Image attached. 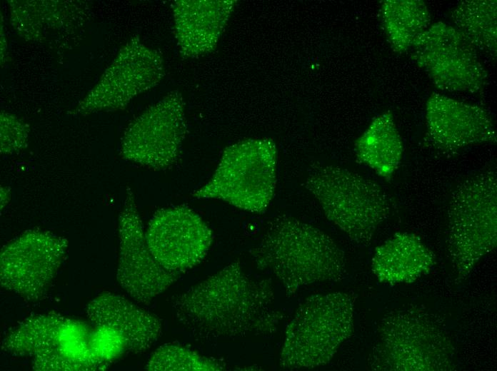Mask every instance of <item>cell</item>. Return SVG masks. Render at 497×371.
<instances>
[{
  "mask_svg": "<svg viewBox=\"0 0 497 371\" xmlns=\"http://www.w3.org/2000/svg\"><path fill=\"white\" fill-rule=\"evenodd\" d=\"M436 264L433 251L415 233L399 232L376 247L371 270L378 281L411 283L427 275Z\"/></svg>",
  "mask_w": 497,
  "mask_h": 371,
  "instance_id": "17",
  "label": "cell"
},
{
  "mask_svg": "<svg viewBox=\"0 0 497 371\" xmlns=\"http://www.w3.org/2000/svg\"><path fill=\"white\" fill-rule=\"evenodd\" d=\"M354 297L345 292L308 296L286 327L279 364L294 370L330 362L353 333Z\"/></svg>",
  "mask_w": 497,
  "mask_h": 371,
  "instance_id": "4",
  "label": "cell"
},
{
  "mask_svg": "<svg viewBox=\"0 0 497 371\" xmlns=\"http://www.w3.org/2000/svg\"><path fill=\"white\" fill-rule=\"evenodd\" d=\"M10 191L8 187H1V210L8 204L10 200Z\"/></svg>",
  "mask_w": 497,
  "mask_h": 371,
  "instance_id": "27",
  "label": "cell"
},
{
  "mask_svg": "<svg viewBox=\"0 0 497 371\" xmlns=\"http://www.w3.org/2000/svg\"><path fill=\"white\" fill-rule=\"evenodd\" d=\"M29 127L18 117L1 113V153L12 154L26 146Z\"/></svg>",
  "mask_w": 497,
  "mask_h": 371,
  "instance_id": "25",
  "label": "cell"
},
{
  "mask_svg": "<svg viewBox=\"0 0 497 371\" xmlns=\"http://www.w3.org/2000/svg\"><path fill=\"white\" fill-rule=\"evenodd\" d=\"M31 367L35 371H87L83 365L63 357L56 346L34 356Z\"/></svg>",
  "mask_w": 497,
  "mask_h": 371,
  "instance_id": "26",
  "label": "cell"
},
{
  "mask_svg": "<svg viewBox=\"0 0 497 371\" xmlns=\"http://www.w3.org/2000/svg\"><path fill=\"white\" fill-rule=\"evenodd\" d=\"M305 187L327 219L359 246L371 244L390 213V201L379 185L346 168H316L306 178Z\"/></svg>",
  "mask_w": 497,
  "mask_h": 371,
  "instance_id": "5",
  "label": "cell"
},
{
  "mask_svg": "<svg viewBox=\"0 0 497 371\" xmlns=\"http://www.w3.org/2000/svg\"><path fill=\"white\" fill-rule=\"evenodd\" d=\"M226 367L225 363L217 359L174 343L159 347L146 365L150 371H221Z\"/></svg>",
  "mask_w": 497,
  "mask_h": 371,
  "instance_id": "23",
  "label": "cell"
},
{
  "mask_svg": "<svg viewBox=\"0 0 497 371\" xmlns=\"http://www.w3.org/2000/svg\"><path fill=\"white\" fill-rule=\"evenodd\" d=\"M64 319L54 312L30 316L9 331L2 340L1 350L12 356L33 357L54 347Z\"/></svg>",
  "mask_w": 497,
  "mask_h": 371,
  "instance_id": "21",
  "label": "cell"
},
{
  "mask_svg": "<svg viewBox=\"0 0 497 371\" xmlns=\"http://www.w3.org/2000/svg\"><path fill=\"white\" fill-rule=\"evenodd\" d=\"M274 299L271 280L249 277L236 260L175 296L172 308L194 338L212 342L276 332L283 315Z\"/></svg>",
  "mask_w": 497,
  "mask_h": 371,
  "instance_id": "1",
  "label": "cell"
},
{
  "mask_svg": "<svg viewBox=\"0 0 497 371\" xmlns=\"http://www.w3.org/2000/svg\"><path fill=\"white\" fill-rule=\"evenodd\" d=\"M448 250L456 282L465 280L497 242V176H472L456 186L448 210Z\"/></svg>",
  "mask_w": 497,
  "mask_h": 371,
  "instance_id": "6",
  "label": "cell"
},
{
  "mask_svg": "<svg viewBox=\"0 0 497 371\" xmlns=\"http://www.w3.org/2000/svg\"><path fill=\"white\" fill-rule=\"evenodd\" d=\"M164 76L160 54L138 36L124 45L95 87L72 111V116L124 109L136 96L157 85Z\"/></svg>",
  "mask_w": 497,
  "mask_h": 371,
  "instance_id": "11",
  "label": "cell"
},
{
  "mask_svg": "<svg viewBox=\"0 0 497 371\" xmlns=\"http://www.w3.org/2000/svg\"><path fill=\"white\" fill-rule=\"evenodd\" d=\"M277 150L269 138H253L226 147L209 181L193 193L251 213H262L276 186Z\"/></svg>",
  "mask_w": 497,
  "mask_h": 371,
  "instance_id": "7",
  "label": "cell"
},
{
  "mask_svg": "<svg viewBox=\"0 0 497 371\" xmlns=\"http://www.w3.org/2000/svg\"><path fill=\"white\" fill-rule=\"evenodd\" d=\"M145 237L159 264L179 275L199 264L213 242L208 225L184 205L158 210L149 220Z\"/></svg>",
  "mask_w": 497,
  "mask_h": 371,
  "instance_id": "13",
  "label": "cell"
},
{
  "mask_svg": "<svg viewBox=\"0 0 497 371\" xmlns=\"http://www.w3.org/2000/svg\"><path fill=\"white\" fill-rule=\"evenodd\" d=\"M91 328L84 321L65 317L58 330L56 348L63 357L83 365L87 371L105 370L109 365L100 362L89 346Z\"/></svg>",
  "mask_w": 497,
  "mask_h": 371,
  "instance_id": "22",
  "label": "cell"
},
{
  "mask_svg": "<svg viewBox=\"0 0 497 371\" xmlns=\"http://www.w3.org/2000/svg\"><path fill=\"white\" fill-rule=\"evenodd\" d=\"M118 230L117 281L132 299L148 305L176 282L180 275L164 269L151 255L134 194L129 187L119 213Z\"/></svg>",
  "mask_w": 497,
  "mask_h": 371,
  "instance_id": "12",
  "label": "cell"
},
{
  "mask_svg": "<svg viewBox=\"0 0 497 371\" xmlns=\"http://www.w3.org/2000/svg\"><path fill=\"white\" fill-rule=\"evenodd\" d=\"M411 49L417 64L442 91L476 93L487 83L477 50L451 24L431 25Z\"/></svg>",
  "mask_w": 497,
  "mask_h": 371,
  "instance_id": "10",
  "label": "cell"
},
{
  "mask_svg": "<svg viewBox=\"0 0 497 371\" xmlns=\"http://www.w3.org/2000/svg\"><path fill=\"white\" fill-rule=\"evenodd\" d=\"M234 4L229 0L176 1L173 14L179 53L196 58L214 50Z\"/></svg>",
  "mask_w": 497,
  "mask_h": 371,
  "instance_id": "15",
  "label": "cell"
},
{
  "mask_svg": "<svg viewBox=\"0 0 497 371\" xmlns=\"http://www.w3.org/2000/svg\"><path fill=\"white\" fill-rule=\"evenodd\" d=\"M358 161L379 176L390 179L397 170L403 155V143L392 113L376 116L355 143Z\"/></svg>",
  "mask_w": 497,
  "mask_h": 371,
  "instance_id": "18",
  "label": "cell"
},
{
  "mask_svg": "<svg viewBox=\"0 0 497 371\" xmlns=\"http://www.w3.org/2000/svg\"><path fill=\"white\" fill-rule=\"evenodd\" d=\"M252 256L257 268L273 273L288 294L307 285L339 281L346 273L345 253L330 235L286 215L268 222Z\"/></svg>",
  "mask_w": 497,
  "mask_h": 371,
  "instance_id": "2",
  "label": "cell"
},
{
  "mask_svg": "<svg viewBox=\"0 0 497 371\" xmlns=\"http://www.w3.org/2000/svg\"><path fill=\"white\" fill-rule=\"evenodd\" d=\"M184 105L181 93L173 91L134 118L124 132L121 157L154 170L175 166L187 131Z\"/></svg>",
  "mask_w": 497,
  "mask_h": 371,
  "instance_id": "8",
  "label": "cell"
},
{
  "mask_svg": "<svg viewBox=\"0 0 497 371\" xmlns=\"http://www.w3.org/2000/svg\"><path fill=\"white\" fill-rule=\"evenodd\" d=\"M367 367L375 371H448L455 349L443 320L418 307L396 309L379 321Z\"/></svg>",
  "mask_w": 497,
  "mask_h": 371,
  "instance_id": "3",
  "label": "cell"
},
{
  "mask_svg": "<svg viewBox=\"0 0 497 371\" xmlns=\"http://www.w3.org/2000/svg\"><path fill=\"white\" fill-rule=\"evenodd\" d=\"M68 240L49 231L26 230L1 249L2 288L30 302L41 300L66 258Z\"/></svg>",
  "mask_w": 497,
  "mask_h": 371,
  "instance_id": "9",
  "label": "cell"
},
{
  "mask_svg": "<svg viewBox=\"0 0 497 371\" xmlns=\"http://www.w3.org/2000/svg\"><path fill=\"white\" fill-rule=\"evenodd\" d=\"M426 138L436 149L453 153L496 141L494 124L486 110L433 93L426 104Z\"/></svg>",
  "mask_w": 497,
  "mask_h": 371,
  "instance_id": "14",
  "label": "cell"
},
{
  "mask_svg": "<svg viewBox=\"0 0 497 371\" xmlns=\"http://www.w3.org/2000/svg\"><path fill=\"white\" fill-rule=\"evenodd\" d=\"M89 342L94 356L100 362L108 365L127 352V345L124 336L117 330L109 325H94Z\"/></svg>",
  "mask_w": 497,
  "mask_h": 371,
  "instance_id": "24",
  "label": "cell"
},
{
  "mask_svg": "<svg viewBox=\"0 0 497 371\" xmlns=\"http://www.w3.org/2000/svg\"><path fill=\"white\" fill-rule=\"evenodd\" d=\"M86 313L94 325H106L117 330L126 342L127 353L145 352L162 333V322L158 316L110 292L91 300Z\"/></svg>",
  "mask_w": 497,
  "mask_h": 371,
  "instance_id": "16",
  "label": "cell"
},
{
  "mask_svg": "<svg viewBox=\"0 0 497 371\" xmlns=\"http://www.w3.org/2000/svg\"><path fill=\"white\" fill-rule=\"evenodd\" d=\"M387 38L398 53L411 49L415 40L431 25L428 9L421 0H388L381 6Z\"/></svg>",
  "mask_w": 497,
  "mask_h": 371,
  "instance_id": "19",
  "label": "cell"
},
{
  "mask_svg": "<svg viewBox=\"0 0 497 371\" xmlns=\"http://www.w3.org/2000/svg\"><path fill=\"white\" fill-rule=\"evenodd\" d=\"M452 26L477 50L496 55V1L465 0L451 14Z\"/></svg>",
  "mask_w": 497,
  "mask_h": 371,
  "instance_id": "20",
  "label": "cell"
}]
</instances>
